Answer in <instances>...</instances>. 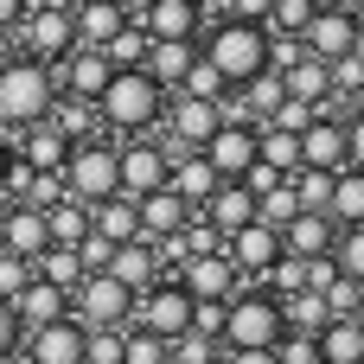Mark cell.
<instances>
[{
  "instance_id": "56",
  "label": "cell",
  "mask_w": 364,
  "mask_h": 364,
  "mask_svg": "<svg viewBox=\"0 0 364 364\" xmlns=\"http://www.w3.org/2000/svg\"><path fill=\"white\" fill-rule=\"evenodd\" d=\"M26 6H32V0H0V38H13V26L26 19Z\"/></svg>"
},
{
  "instance_id": "26",
  "label": "cell",
  "mask_w": 364,
  "mask_h": 364,
  "mask_svg": "<svg viewBox=\"0 0 364 364\" xmlns=\"http://www.w3.org/2000/svg\"><path fill=\"white\" fill-rule=\"evenodd\" d=\"M102 275H115L122 288H134V294H141V288H154V282H160V256H154V243H147V237H134V243H115V256H109V269H102Z\"/></svg>"
},
{
  "instance_id": "58",
  "label": "cell",
  "mask_w": 364,
  "mask_h": 364,
  "mask_svg": "<svg viewBox=\"0 0 364 364\" xmlns=\"http://www.w3.org/2000/svg\"><path fill=\"white\" fill-rule=\"evenodd\" d=\"M346 13H352V26H358V45H364V0H346Z\"/></svg>"
},
{
  "instance_id": "63",
  "label": "cell",
  "mask_w": 364,
  "mask_h": 364,
  "mask_svg": "<svg viewBox=\"0 0 364 364\" xmlns=\"http://www.w3.org/2000/svg\"><path fill=\"white\" fill-rule=\"evenodd\" d=\"M358 109H364V90H358Z\"/></svg>"
},
{
  "instance_id": "62",
  "label": "cell",
  "mask_w": 364,
  "mask_h": 364,
  "mask_svg": "<svg viewBox=\"0 0 364 364\" xmlns=\"http://www.w3.org/2000/svg\"><path fill=\"white\" fill-rule=\"evenodd\" d=\"M58 6H83V0H58Z\"/></svg>"
},
{
  "instance_id": "39",
  "label": "cell",
  "mask_w": 364,
  "mask_h": 364,
  "mask_svg": "<svg viewBox=\"0 0 364 364\" xmlns=\"http://www.w3.org/2000/svg\"><path fill=\"white\" fill-rule=\"evenodd\" d=\"M224 90H230V83L218 77V64H205V58H192V70L179 77V90H173V96H198V102H224Z\"/></svg>"
},
{
  "instance_id": "61",
  "label": "cell",
  "mask_w": 364,
  "mask_h": 364,
  "mask_svg": "<svg viewBox=\"0 0 364 364\" xmlns=\"http://www.w3.org/2000/svg\"><path fill=\"white\" fill-rule=\"evenodd\" d=\"M0 173H6V141H0Z\"/></svg>"
},
{
  "instance_id": "45",
  "label": "cell",
  "mask_w": 364,
  "mask_h": 364,
  "mask_svg": "<svg viewBox=\"0 0 364 364\" xmlns=\"http://www.w3.org/2000/svg\"><path fill=\"white\" fill-rule=\"evenodd\" d=\"M256 288H269V294H275V301H282V294H301V288H307V262H301V256H288V250H282V262H275V269H269V275H262V282H256Z\"/></svg>"
},
{
  "instance_id": "41",
  "label": "cell",
  "mask_w": 364,
  "mask_h": 364,
  "mask_svg": "<svg viewBox=\"0 0 364 364\" xmlns=\"http://www.w3.org/2000/svg\"><path fill=\"white\" fill-rule=\"evenodd\" d=\"M122 326H83V364H122Z\"/></svg>"
},
{
  "instance_id": "8",
  "label": "cell",
  "mask_w": 364,
  "mask_h": 364,
  "mask_svg": "<svg viewBox=\"0 0 364 364\" xmlns=\"http://www.w3.org/2000/svg\"><path fill=\"white\" fill-rule=\"evenodd\" d=\"M166 166L173 154L160 147V134H128L115 141V179H122V198H147L166 186Z\"/></svg>"
},
{
  "instance_id": "50",
  "label": "cell",
  "mask_w": 364,
  "mask_h": 364,
  "mask_svg": "<svg viewBox=\"0 0 364 364\" xmlns=\"http://www.w3.org/2000/svg\"><path fill=\"white\" fill-rule=\"evenodd\" d=\"M26 282H32V262H26V256H6V250H0V301H13Z\"/></svg>"
},
{
  "instance_id": "9",
  "label": "cell",
  "mask_w": 364,
  "mask_h": 364,
  "mask_svg": "<svg viewBox=\"0 0 364 364\" xmlns=\"http://www.w3.org/2000/svg\"><path fill=\"white\" fill-rule=\"evenodd\" d=\"M134 326L173 346V339L192 326V294H186L179 282H154V288H141V294H134Z\"/></svg>"
},
{
  "instance_id": "53",
  "label": "cell",
  "mask_w": 364,
  "mask_h": 364,
  "mask_svg": "<svg viewBox=\"0 0 364 364\" xmlns=\"http://www.w3.org/2000/svg\"><path fill=\"white\" fill-rule=\"evenodd\" d=\"M346 166H358V173H364V109L346 115Z\"/></svg>"
},
{
  "instance_id": "14",
  "label": "cell",
  "mask_w": 364,
  "mask_h": 364,
  "mask_svg": "<svg viewBox=\"0 0 364 364\" xmlns=\"http://www.w3.org/2000/svg\"><path fill=\"white\" fill-rule=\"evenodd\" d=\"M301 45H307V58H320V64H333V58H346V51H358V26H352V13H346V6H320V13L307 19V32H301Z\"/></svg>"
},
{
  "instance_id": "44",
  "label": "cell",
  "mask_w": 364,
  "mask_h": 364,
  "mask_svg": "<svg viewBox=\"0 0 364 364\" xmlns=\"http://www.w3.org/2000/svg\"><path fill=\"white\" fill-rule=\"evenodd\" d=\"M282 96H288V90H282V77H275V70H262V77H250V83H243V102H250V115H256V122H269Z\"/></svg>"
},
{
  "instance_id": "24",
  "label": "cell",
  "mask_w": 364,
  "mask_h": 364,
  "mask_svg": "<svg viewBox=\"0 0 364 364\" xmlns=\"http://www.w3.org/2000/svg\"><path fill=\"white\" fill-rule=\"evenodd\" d=\"M166 186H173V192H179V198L198 211V205H205V198H211L224 179H218V166H211L198 147H186V154H173V166H166Z\"/></svg>"
},
{
  "instance_id": "27",
  "label": "cell",
  "mask_w": 364,
  "mask_h": 364,
  "mask_svg": "<svg viewBox=\"0 0 364 364\" xmlns=\"http://www.w3.org/2000/svg\"><path fill=\"white\" fill-rule=\"evenodd\" d=\"M70 26H77V45L102 51V45L128 26V6H115V0H83V6H70Z\"/></svg>"
},
{
  "instance_id": "49",
  "label": "cell",
  "mask_w": 364,
  "mask_h": 364,
  "mask_svg": "<svg viewBox=\"0 0 364 364\" xmlns=\"http://www.w3.org/2000/svg\"><path fill=\"white\" fill-rule=\"evenodd\" d=\"M358 294H364V282H352V275H339V282H333V288H326L320 301L333 307V320H352V307H358Z\"/></svg>"
},
{
  "instance_id": "19",
  "label": "cell",
  "mask_w": 364,
  "mask_h": 364,
  "mask_svg": "<svg viewBox=\"0 0 364 364\" xmlns=\"http://www.w3.org/2000/svg\"><path fill=\"white\" fill-rule=\"evenodd\" d=\"M301 166L346 173V115H314L301 128Z\"/></svg>"
},
{
  "instance_id": "35",
  "label": "cell",
  "mask_w": 364,
  "mask_h": 364,
  "mask_svg": "<svg viewBox=\"0 0 364 364\" xmlns=\"http://www.w3.org/2000/svg\"><path fill=\"white\" fill-rule=\"evenodd\" d=\"M256 160L262 166H275V173H294L301 166V134H288V128H256Z\"/></svg>"
},
{
  "instance_id": "60",
  "label": "cell",
  "mask_w": 364,
  "mask_h": 364,
  "mask_svg": "<svg viewBox=\"0 0 364 364\" xmlns=\"http://www.w3.org/2000/svg\"><path fill=\"white\" fill-rule=\"evenodd\" d=\"M352 320H358V326H364V294H358V307H352Z\"/></svg>"
},
{
  "instance_id": "52",
  "label": "cell",
  "mask_w": 364,
  "mask_h": 364,
  "mask_svg": "<svg viewBox=\"0 0 364 364\" xmlns=\"http://www.w3.org/2000/svg\"><path fill=\"white\" fill-rule=\"evenodd\" d=\"M269 6H275V0H218V13H211V19H250V26H262V19H269Z\"/></svg>"
},
{
  "instance_id": "13",
  "label": "cell",
  "mask_w": 364,
  "mask_h": 364,
  "mask_svg": "<svg viewBox=\"0 0 364 364\" xmlns=\"http://www.w3.org/2000/svg\"><path fill=\"white\" fill-rule=\"evenodd\" d=\"M51 77H58V96H83V102H96V96H102V83L115 77V64H109L102 51L77 45V51H64V58L51 64Z\"/></svg>"
},
{
  "instance_id": "18",
  "label": "cell",
  "mask_w": 364,
  "mask_h": 364,
  "mask_svg": "<svg viewBox=\"0 0 364 364\" xmlns=\"http://www.w3.org/2000/svg\"><path fill=\"white\" fill-rule=\"evenodd\" d=\"M0 250H6V256L38 262V250H51L45 211H38V205H0Z\"/></svg>"
},
{
  "instance_id": "51",
  "label": "cell",
  "mask_w": 364,
  "mask_h": 364,
  "mask_svg": "<svg viewBox=\"0 0 364 364\" xmlns=\"http://www.w3.org/2000/svg\"><path fill=\"white\" fill-rule=\"evenodd\" d=\"M192 333L218 339V333H224V301H192ZM218 346H224V339H218Z\"/></svg>"
},
{
  "instance_id": "54",
  "label": "cell",
  "mask_w": 364,
  "mask_h": 364,
  "mask_svg": "<svg viewBox=\"0 0 364 364\" xmlns=\"http://www.w3.org/2000/svg\"><path fill=\"white\" fill-rule=\"evenodd\" d=\"M282 179H288V173H275V166H262V160H256V166H250V173H243V186H250V192H256V198H262V192H275V186H282Z\"/></svg>"
},
{
  "instance_id": "34",
  "label": "cell",
  "mask_w": 364,
  "mask_h": 364,
  "mask_svg": "<svg viewBox=\"0 0 364 364\" xmlns=\"http://www.w3.org/2000/svg\"><path fill=\"white\" fill-rule=\"evenodd\" d=\"M282 90L301 96V102H326V96H333V70H326L320 58H301L294 70H282Z\"/></svg>"
},
{
  "instance_id": "29",
  "label": "cell",
  "mask_w": 364,
  "mask_h": 364,
  "mask_svg": "<svg viewBox=\"0 0 364 364\" xmlns=\"http://www.w3.org/2000/svg\"><path fill=\"white\" fill-rule=\"evenodd\" d=\"M45 122H51V128H58L70 147H77V141H96V134H102V115H96V102H83V96H58Z\"/></svg>"
},
{
  "instance_id": "38",
  "label": "cell",
  "mask_w": 364,
  "mask_h": 364,
  "mask_svg": "<svg viewBox=\"0 0 364 364\" xmlns=\"http://www.w3.org/2000/svg\"><path fill=\"white\" fill-rule=\"evenodd\" d=\"M102 58H109L115 70H141V58H147V32H141V26L128 19V26H122V32H115V38L102 45Z\"/></svg>"
},
{
  "instance_id": "2",
  "label": "cell",
  "mask_w": 364,
  "mask_h": 364,
  "mask_svg": "<svg viewBox=\"0 0 364 364\" xmlns=\"http://www.w3.org/2000/svg\"><path fill=\"white\" fill-rule=\"evenodd\" d=\"M160 109H166V90L147 77V70H115L96 96V115H102V134L128 141V134H154L160 128Z\"/></svg>"
},
{
  "instance_id": "48",
  "label": "cell",
  "mask_w": 364,
  "mask_h": 364,
  "mask_svg": "<svg viewBox=\"0 0 364 364\" xmlns=\"http://www.w3.org/2000/svg\"><path fill=\"white\" fill-rule=\"evenodd\" d=\"M307 122H314V102H301V96H282L275 115H269V128H288V134H301Z\"/></svg>"
},
{
  "instance_id": "21",
  "label": "cell",
  "mask_w": 364,
  "mask_h": 364,
  "mask_svg": "<svg viewBox=\"0 0 364 364\" xmlns=\"http://www.w3.org/2000/svg\"><path fill=\"white\" fill-rule=\"evenodd\" d=\"M333 237H339V224H333L326 211H294V218L282 224V250H288V256H301V262L333 256Z\"/></svg>"
},
{
  "instance_id": "32",
  "label": "cell",
  "mask_w": 364,
  "mask_h": 364,
  "mask_svg": "<svg viewBox=\"0 0 364 364\" xmlns=\"http://www.w3.org/2000/svg\"><path fill=\"white\" fill-rule=\"evenodd\" d=\"M320 358H326V364H364V326H358V320H326V333H320Z\"/></svg>"
},
{
  "instance_id": "46",
  "label": "cell",
  "mask_w": 364,
  "mask_h": 364,
  "mask_svg": "<svg viewBox=\"0 0 364 364\" xmlns=\"http://www.w3.org/2000/svg\"><path fill=\"white\" fill-rule=\"evenodd\" d=\"M218 358H224V346L205 339V333H192V326L173 339V364H218Z\"/></svg>"
},
{
  "instance_id": "3",
  "label": "cell",
  "mask_w": 364,
  "mask_h": 364,
  "mask_svg": "<svg viewBox=\"0 0 364 364\" xmlns=\"http://www.w3.org/2000/svg\"><path fill=\"white\" fill-rule=\"evenodd\" d=\"M51 102H58V77H51V64H38V58H0V128L6 134H19V128H32V122H45L51 115ZM0 134V141H6Z\"/></svg>"
},
{
  "instance_id": "5",
  "label": "cell",
  "mask_w": 364,
  "mask_h": 364,
  "mask_svg": "<svg viewBox=\"0 0 364 364\" xmlns=\"http://www.w3.org/2000/svg\"><path fill=\"white\" fill-rule=\"evenodd\" d=\"M58 179H64V198H77V205L115 198V192H122V179H115V141H109V134H96V141H77Z\"/></svg>"
},
{
  "instance_id": "64",
  "label": "cell",
  "mask_w": 364,
  "mask_h": 364,
  "mask_svg": "<svg viewBox=\"0 0 364 364\" xmlns=\"http://www.w3.org/2000/svg\"><path fill=\"white\" fill-rule=\"evenodd\" d=\"M320 364H326V358H320Z\"/></svg>"
},
{
  "instance_id": "22",
  "label": "cell",
  "mask_w": 364,
  "mask_h": 364,
  "mask_svg": "<svg viewBox=\"0 0 364 364\" xmlns=\"http://www.w3.org/2000/svg\"><path fill=\"white\" fill-rule=\"evenodd\" d=\"M6 307H13V320H19V333H32V326H51V320H64V314H70V294L32 275V282H26V288H19Z\"/></svg>"
},
{
  "instance_id": "10",
  "label": "cell",
  "mask_w": 364,
  "mask_h": 364,
  "mask_svg": "<svg viewBox=\"0 0 364 364\" xmlns=\"http://www.w3.org/2000/svg\"><path fill=\"white\" fill-rule=\"evenodd\" d=\"M192 301H230V294H243L250 282L237 275V262L224 256V250H211V256H186L179 262V275H173Z\"/></svg>"
},
{
  "instance_id": "47",
  "label": "cell",
  "mask_w": 364,
  "mask_h": 364,
  "mask_svg": "<svg viewBox=\"0 0 364 364\" xmlns=\"http://www.w3.org/2000/svg\"><path fill=\"white\" fill-rule=\"evenodd\" d=\"M307 19H314V6H307V0H275V6H269V19H262V32H294V38H301V32H307Z\"/></svg>"
},
{
  "instance_id": "20",
  "label": "cell",
  "mask_w": 364,
  "mask_h": 364,
  "mask_svg": "<svg viewBox=\"0 0 364 364\" xmlns=\"http://www.w3.org/2000/svg\"><path fill=\"white\" fill-rule=\"evenodd\" d=\"M198 218L218 230V237H230V230H243V224H256V192L243 186V179H224L205 205H198Z\"/></svg>"
},
{
  "instance_id": "55",
  "label": "cell",
  "mask_w": 364,
  "mask_h": 364,
  "mask_svg": "<svg viewBox=\"0 0 364 364\" xmlns=\"http://www.w3.org/2000/svg\"><path fill=\"white\" fill-rule=\"evenodd\" d=\"M19 339H26V333H19V320H13V307L0 301V358H13V352H19Z\"/></svg>"
},
{
  "instance_id": "16",
  "label": "cell",
  "mask_w": 364,
  "mask_h": 364,
  "mask_svg": "<svg viewBox=\"0 0 364 364\" xmlns=\"http://www.w3.org/2000/svg\"><path fill=\"white\" fill-rule=\"evenodd\" d=\"M6 154H13V160H26L32 173H64V160H70V141H64L51 122H32V128L6 134Z\"/></svg>"
},
{
  "instance_id": "57",
  "label": "cell",
  "mask_w": 364,
  "mask_h": 364,
  "mask_svg": "<svg viewBox=\"0 0 364 364\" xmlns=\"http://www.w3.org/2000/svg\"><path fill=\"white\" fill-rule=\"evenodd\" d=\"M218 364H282V358H275V352H224Z\"/></svg>"
},
{
  "instance_id": "7",
  "label": "cell",
  "mask_w": 364,
  "mask_h": 364,
  "mask_svg": "<svg viewBox=\"0 0 364 364\" xmlns=\"http://www.w3.org/2000/svg\"><path fill=\"white\" fill-rule=\"evenodd\" d=\"M70 320L77 326H134V288H122L115 275H83L77 282V294H70Z\"/></svg>"
},
{
  "instance_id": "33",
  "label": "cell",
  "mask_w": 364,
  "mask_h": 364,
  "mask_svg": "<svg viewBox=\"0 0 364 364\" xmlns=\"http://www.w3.org/2000/svg\"><path fill=\"white\" fill-rule=\"evenodd\" d=\"M326 218H333V224H364V173L358 166L333 173V205H326Z\"/></svg>"
},
{
  "instance_id": "36",
  "label": "cell",
  "mask_w": 364,
  "mask_h": 364,
  "mask_svg": "<svg viewBox=\"0 0 364 364\" xmlns=\"http://www.w3.org/2000/svg\"><path fill=\"white\" fill-rule=\"evenodd\" d=\"M32 275H38V282H51V288H64V294H77V282H83V262H77V250L51 243V250H38Z\"/></svg>"
},
{
  "instance_id": "42",
  "label": "cell",
  "mask_w": 364,
  "mask_h": 364,
  "mask_svg": "<svg viewBox=\"0 0 364 364\" xmlns=\"http://www.w3.org/2000/svg\"><path fill=\"white\" fill-rule=\"evenodd\" d=\"M326 70H333V96H339V102H358V90H364V45L346 51V58H333Z\"/></svg>"
},
{
  "instance_id": "4",
  "label": "cell",
  "mask_w": 364,
  "mask_h": 364,
  "mask_svg": "<svg viewBox=\"0 0 364 364\" xmlns=\"http://www.w3.org/2000/svg\"><path fill=\"white\" fill-rule=\"evenodd\" d=\"M282 301L269 294V288H243V294H230L224 301V352H275L282 346Z\"/></svg>"
},
{
  "instance_id": "43",
  "label": "cell",
  "mask_w": 364,
  "mask_h": 364,
  "mask_svg": "<svg viewBox=\"0 0 364 364\" xmlns=\"http://www.w3.org/2000/svg\"><path fill=\"white\" fill-rule=\"evenodd\" d=\"M122 364H173V346L154 339V333H141V326H128V339H122Z\"/></svg>"
},
{
  "instance_id": "37",
  "label": "cell",
  "mask_w": 364,
  "mask_h": 364,
  "mask_svg": "<svg viewBox=\"0 0 364 364\" xmlns=\"http://www.w3.org/2000/svg\"><path fill=\"white\" fill-rule=\"evenodd\" d=\"M288 186H294L301 211H326V205H333V173H320V166H294Z\"/></svg>"
},
{
  "instance_id": "25",
  "label": "cell",
  "mask_w": 364,
  "mask_h": 364,
  "mask_svg": "<svg viewBox=\"0 0 364 364\" xmlns=\"http://www.w3.org/2000/svg\"><path fill=\"white\" fill-rule=\"evenodd\" d=\"M134 211H141V237H147V243H160V237H179V230H186V218H192V205H186L173 186H160V192L134 198Z\"/></svg>"
},
{
  "instance_id": "15",
  "label": "cell",
  "mask_w": 364,
  "mask_h": 364,
  "mask_svg": "<svg viewBox=\"0 0 364 364\" xmlns=\"http://www.w3.org/2000/svg\"><path fill=\"white\" fill-rule=\"evenodd\" d=\"M26 364H83V326L64 314V320H51V326H32L26 339H19Z\"/></svg>"
},
{
  "instance_id": "17",
  "label": "cell",
  "mask_w": 364,
  "mask_h": 364,
  "mask_svg": "<svg viewBox=\"0 0 364 364\" xmlns=\"http://www.w3.org/2000/svg\"><path fill=\"white\" fill-rule=\"evenodd\" d=\"M198 154L218 166V179H243V173L256 166V128H243V122H218V134H211Z\"/></svg>"
},
{
  "instance_id": "11",
  "label": "cell",
  "mask_w": 364,
  "mask_h": 364,
  "mask_svg": "<svg viewBox=\"0 0 364 364\" xmlns=\"http://www.w3.org/2000/svg\"><path fill=\"white\" fill-rule=\"evenodd\" d=\"M147 38H198L205 32V0H134V13H128Z\"/></svg>"
},
{
  "instance_id": "30",
  "label": "cell",
  "mask_w": 364,
  "mask_h": 364,
  "mask_svg": "<svg viewBox=\"0 0 364 364\" xmlns=\"http://www.w3.org/2000/svg\"><path fill=\"white\" fill-rule=\"evenodd\" d=\"M326 320H333V307H326L314 288L282 294V326H288V333H314V339H320V333H326Z\"/></svg>"
},
{
  "instance_id": "1",
  "label": "cell",
  "mask_w": 364,
  "mask_h": 364,
  "mask_svg": "<svg viewBox=\"0 0 364 364\" xmlns=\"http://www.w3.org/2000/svg\"><path fill=\"white\" fill-rule=\"evenodd\" d=\"M198 58L218 64V77H224L230 90H243L250 77L269 70V32L250 26V19H205V32H198Z\"/></svg>"
},
{
  "instance_id": "12",
  "label": "cell",
  "mask_w": 364,
  "mask_h": 364,
  "mask_svg": "<svg viewBox=\"0 0 364 364\" xmlns=\"http://www.w3.org/2000/svg\"><path fill=\"white\" fill-rule=\"evenodd\" d=\"M224 256L237 262V275L256 288L275 262H282V230H269V224H243V230H230L224 237Z\"/></svg>"
},
{
  "instance_id": "31",
  "label": "cell",
  "mask_w": 364,
  "mask_h": 364,
  "mask_svg": "<svg viewBox=\"0 0 364 364\" xmlns=\"http://www.w3.org/2000/svg\"><path fill=\"white\" fill-rule=\"evenodd\" d=\"M45 230H51V243L77 250V243L90 237V205H77V198H58V205H45Z\"/></svg>"
},
{
  "instance_id": "23",
  "label": "cell",
  "mask_w": 364,
  "mask_h": 364,
  "mask_svg": "<svg viewBox=\"0 0 364 364\" xmlns=\"http://www.w3.org/2000/svg\"><path fill=\"white\" fill-rule=\"evenodd\" d=\"M192 58H198V38H147V58H141V70L173 96L179 90V77L192 70Z\"/></svg>"
},
{
  "instance_id": "40",
  "label": "cell",
  "mask_w": 364,
  "mask_h": 364,
  "mask_svg": "<svg viewBox=\"0 0 364 364\" xmlns=\"http://www.w3.org/2000/svg\"><path fill=\"white\" fill-rule=\"evenodd\" d=\"M333 262H339V275L364 282V224H339V237H333Z\"/></svg>"
},
{
  "instance_id": "28",
  "label": "cell",
  "mask_w": 364,
  "mask_h": 364,
  "mask_svg": "<svg viewBox=\"0 0 364 364\" xmlns=\"http://www.w3.org/2000/svg\"><path fill=\"white\" fill-rule=\"evenodd\" d=\"M90 230L102 237V243H134L141 237V211H134V198H96L90 205Z\"/></svg>"
},
{
  "instance_id": "6",
  "label": "cell",
  "mask_w": 364,
  "mask_h": 364,
  "mask_svg": "<svg viewBox=\"0 0 364 364\" xmlns=\"http://www.w3.org/2000/svg\"><path fill=\"white\" fill-rule=\"evenodd\" d=\"M13 38H19V58L58 64L64 51H77V26H70V6H58V0H32V6H26V19L13 26Z\"/></svg>"
},
{
  "instance_id": "59",
  "label": "cell",
  "mask_w": 364,
  "mask_h": 364,
  "mask_svg": "<svg viewBox=\"0 0 364 364\" xmlns=\"http://www.w3.org/2000/svg\"><path fill=\"white\" fill-rule=\"evenodd\" d=\"M307 6H314V13H320V6H346V0H307Z\"/></svg>"
}]
</instances>
